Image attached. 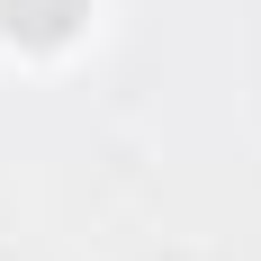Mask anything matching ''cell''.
Wrapping results in <instances>:
<instances>
[{
	"mask_svg": "<svg viewBox=\"0 0 261 261\" xmlns=\"http://www.w3.org/2000/svg\"><path fill=\"white\" fill-rule=\"evenodd\" d=\"M81 9H90V0H0V27L27 36V45H63L81 27Z\"/></svg>",
	"mask_w": 261,
	"mask_h": 261,
	"instance_id": "1",
	"label": "cell"
}]
</instances>
